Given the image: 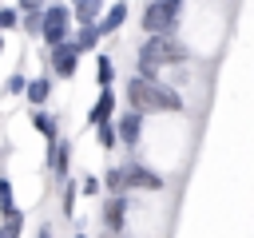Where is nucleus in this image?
Segmentation results:
<instances>
[{
    "label": "nucleus",
    "instance_id": "nucleus-21",
    "mask_svg": "<svg viewBox=\"0 0 254 238\" xmlns=\"http://www.w3.org/2000/svg\"><path fill=\"white\" fill-rule=\"evenodd\" d=\"M20 20V8H0V28H16Z\"/></svg>",
    "mask_w": 254,
    "mask_h": 238
},
{
    "label": "nucleus",
    "instance_id": "nucleus-2",
    "mask_svg": "<svg viewBox=\"0 0 254 238\" xmlns=\"http://www.w3.org/2000/svg\"><path fill=\"white\" fill-rule=\"evenodd\" d=\"M187 44H179L175 36H147V44L139 48L135 63H139V75H155L159 67H175V63H187Z\"/></svg>",
    "mask_w": 254,
    "mask_h": 238
},
{
    "label": "nucleus",
    "instance_id": "nucleus-6",
    "mask_svg": "<svg viewBox=\"0 0 254 238\" xmlns=\"http://www.w3.org/2000/svg\"><path fill=\"white\" fill-rule=\"evenodd\" d=\"M75 60H79V52L71 48V40L48 52V63H52V71H56V75H75Z\"/></svg>",
    "mask_w": 254,
    "mask_h": 238
},
{
    "label": "nucleus",
    "instance_id": "nucleus-5",
    "mask_svg": "<svg viewBox=\"0 0 254 238\" xmlns=\"http://www.w3.org/2000/svg\"><path fill=\"white\" fill-rule=\"evenodd\" d=\"M123 222H127V198H123V194H111V198L103 202V226H107V234L119 238V234H123Z\"/></svg>",
    "mask_w": 254,
    "mask_h": 238
},
{
    "label": "nucleus",
    "instance_id": "nucleus-11",
    "mask_svg": "<svg viewBox=\"0 0 254 238\" xmlns=\"http://www.w3.org/2000/svg\"><path fill=\"white\" fill-rule=\"evenodd\" d=\"M24 95H28V103H32V107H44V103H48V95H52V79H48V75L32 79Z\"/></svg>",
    "mask_w": 254,
    "mask_h": 238
},
{
    "label": "nucleus",
    "instance_id": "nucleus-9",
    "mask_svg": "<svg viewBox=\"0 0 254 238\" xmlns=\"http://www.w3.org/2000/svg\"><path fill=\"white\" fill-rule=\"evenodd\" d=\"M123 20H127V4H123V0H115V4H111V12H107L95 28H99V36H115V32L123 28Z\"/></svg>",
    "mask_w": 254,
    "mask_h": 238
},
{
    "label": "nucleus",
    "instance_id": "nucleus-23",
    "mask_svg": "<svg viewBox=\"0 0 254 238\" xmlns=\"http://www.w3.org/2000/svg\"><path fill=\"white\" fill-rule=\"evenodd\" d=\"M16 8H20V12H44V0H20Z\"/></svg>",
    "mask_w": 254,
    "mask_h": 238
},
{
    "label": "nucleus",
    "instance_id": "nucleus-13",
    "mask_svg": "<svg viewBox=\"0 0 254 238\" xmlns=\"http://www.w3.org/2000/svg\"><path fill=\"white\" fill-rule=\"evenodd\" d=\"M95 44H99V28H95V24H91V28H79V32L71 36V48H75L79 56H83V52H91Z\"/></svg>",
    "mask_w": 254,
    "mask_h": 238
},
{
    "label": "nucleus",
    "instance_id": "nucleus-18",
    "mask_svg": "<svg viewBox=\"0 0 254 238\" xmlns=\"http://www.w3.org/2000/svg\"><path fill=\"white\" fill-rule=\"evenodd\" d=\"M20 230H24V214L16 210L12 218H4V226H0V238H20Z\"/></svg>",
    "mask_w": 254,
    "mask_h": 238
},
{
    "label": "nucleus",
    "instance_id": "nucleus-10",
    "mask_svg": "<svg viewBox=\"0 0 254 238\" xmlns=\"http://www.w3.org/2000/svg\"><path fill=\"white\" fill-rule=\"evenodd\" d=\"M111 107H115V91H111V87H103V91H99V99H95V107H91V123H95V127L111 123Z\"/></svg>",
    "mask_w": 254,
    "mask_h": 238
},
{
    "label": "nucleus",
    "instance_id": "nucleus-15",
    "mask_svg": "<svg viewBox=\"0 0 254 238\" xmlns=\"http://www.w3.org/2000/svg\"><path fill=\"white\" fill-rule=\"evenodd\" d=\"M32 127H36V131H40L48 143H60V139H56V119H52V115H44V111H32Z\"/></svg>",
    "mask_w": 254,
    "mask_h": 238
},
{
    "label": "nucleus",
    "instance_id": "nucleus-28",
    "mask_svg": "<svg viewBox=\"0 0 254 238\" xmlns=\"http://www.w3.org/2000/svg\"><path fill=\"white\" fill-rule=\"evenodd\" d=\"M75 4H79V0H75Z\"/></svg>",
    "mask_w": 254,
    "mask_h": 238
},
{
    "label": "nucleus",
    "instance_id": "nucleus-12",
    "mask_svg": "<svg viewBox=\"0 0 254 238\" xmlns=\"http://www.w3.org/2000/svg\"><path fill=\"white\" fill-rule=\"evenodd\" d=\"M71 16L79 20V28H91V24H99V0H79V4L71 8Z\"/></svg>",
    "mask_w": 254,
    "mask_h": 238
},
{
    "label": "nucleus",
    "instance_id": "nucleus-14",
    "mask_svg": "<svg viewBox=\"0 0 254 238\" xmlns=\"http://www.w3.org/2000/svg\"><path fill=\"white\" fill-rule=\"evenodd\" d=\"M111 79H115V63H111V56H99L95 60V83H99V91L111 87Z\"/></svg>",
    "mask_w": 254,
    "mask_h": 238
},
{
    "label": "nucleus",
    "instance_id": "nucleus-4",
    "mask_svg": "<svg viewBox=\"0 0 254 238\" xmlns=\"http://www.w3.org/2000/svg\"><path fill=\"white\" fill-rule=\"evenodd\" d=\"M71 8L67 4H48L44 8V24H40V36H44V44H48V52L52 48H60V44H67V28H71Z\"/></svg>",
    "mask_w": 254,
    "mask_h": 238
},
{
    "label": "nucleus",
    "instance_id": "nucleus-8",
    "mask_svg": "<svg viewBox=\"0 0 254 238\" xmlns=\"http://www.w3.org/2000/svg\"><path fill=\"white\" fill-rule=\"evenodd\" d=\"M119 143H127V147H135L139 143V135H143V115L139 111H127V115H119Z\"/></svg>",
    "mask_w": 254,
    "mask_h": 238
},
{
    "label": "nucleus",
    "instance_id": "nucleus-16",
    "mask_svg": "<svg viewBox=\"0 0 254 238\" xmlns=\"http://www.w3.org/2000/svg\"><path fill=\"white\" fill-rule=\"evenodd\" d=\"M103 186H107V194H123V190H127V171H123V167L107 171V175H103Z\"/></svg>",
    "mask_w": 254,
    "mask_h": 238
},
{
    "label": "nucleus",
    "instance_id": "nucleus-3",
    "mask_svg": "<svg viewBox=\"0 0 254 238\" xmlns=\"http://www.w3.org/2000/svg\"><path fill=\"white\" fill-rule=\"evenodd\" d=\"M179 12H183V0H155V4H147V12H143V32H147V36H175Z\"/></svg>",
    "mask_w": 254,
    "mask_h": 238
},
{
    "label": "nucleus",
    "instance_id": "nucleus-17",
    "mask_svg": "<svg viewBox=\"0 0 254 238\" xmlns=\"http://www.w3.org/2000/svg\"><path fill=\"white\" fill-rule=\"evenodd\" d=\"M0 214H4V218L16 214V206H12V182H8V178H0Z\"/></svg>",
    "mask_w": 254,
    "mask_h": 238
},
{
    "label": "nucleus",
    "instance_id": "nucleus-19",
    "mask_svg": "<svg viewBox=\"0 0 254 238\" xmlns=\"http://www.w3.org/2000/svg\"><path fill=\"white\" fill-rule=\"evenodd\" d=\"M115 143H119V127H115V123H103V127H99V147L111 151Z\"/></svg>",
    "mask_w": 254,
    "mask_h": 238
},
{
    "label": "nucleus",
    "instance_id": "nucleus-24",
    "mask_svg": "<svg viewBox=\"0 0 254 238\" xmlns=\"http://www.w3.org/2000/svg\"><path fill=\"white\" fill-rule=\"evenodd\" d=\"M40 238H52V230H48V222H44V226H40Z\"/></svg>",
    "mask_w": 254,
    "mask_h": 238
},
{
    "label": "nucleus",
    "instance_id": "nucleus-20",
    "mask_svg": "<svg viewBox=\"0 0 254 238\" xmlns=\"http://www.w3.org/2000/svg\"><path fill=\"white\" fill-rule=\"evenodd\" d=\"M75 190H79L75 182H67V186H64V214H71V210H75Z\"/></svg>",
    "mask_w": 254,
    "mask_h": 238
},
{
    "label": "nucleus",
    "instance_id": "nucleus-22",
    "mask_svg": "<svg viewBox=\"0 0 254 238\" xmlns=\"http://www.w3.org/2000/svg\"><path fill=\"white\" fill-rule=\"evenodd\" d=\"M8 91H12V95H24V91H28V79H24V75H12V79H8Z\"/></svg>",
    "mask_w": 254,
    "mask_h": 238
},
{
    "label": "nucleus",
    "instance_id": "nucleus-7",
    "mask_svg": "<svg viewBox=\"0 0 254 238\" xmlns=\"http://www.w3.org/2000/svg\"><path fill=\"white\" fill-rule=\"evenodd\" d=\"M127 171V190L135 186V190H163V178L155 175V171H147V167H139V163H131V167H123Z\"/></svg>",
    "mask_w": 254,
    "mask_h": 238
},
{
    "label": "nucleus",
    "instance_id": "nucleus-25",
    "mask_svg": "<svg viewBox=\"0 0 254 238\" xmlns=\"http://www.w3.org/2000/svg\"><path fill=\"white\" fill-rule=\"evenodd\" d=\"M0 52H4V36H0Z\"/></svg>",
    "mask_w": 254,
    "mask_h": 238
},
{
    "label": "nucleus",
    "instance_id": "nucleus-27",
    "mask_svg": "<svg viewBox=\"0 0 254 238\" xmlns=\"http://www.w3.org/2000/svg\"><path fill=\"white\" fill-rule=\"evenodd\" d=\"M107 238H111V234H107ZM119 238H123V234H119Z\"/></svg>",
    "mask_w": 254,
    "mask_h": 238
},
{
    "label": "nucleus",
    "instance_id": "nucleus-1",
    "mask_svg": "<svg viewBox=\"0 0 254 238\" xmlns=\"http://www.w3.org/2000/svg\"><path fill=\"white\" fill-rule=\"evenodd\" d=\"M127 99L131 111L139 115H163V111H183V95L167 83H159L155 75H131L127 83Z\"/></svg>",
    "mask_w": 254,
    "mask_h": 238
},
{
    "label": "nucleus",
    "instance_id": "nucleus-26",
    "mask_svg": "<svg viewBox=\"0 0 254 238\" xmlns=\"http://www.w3.org/2000/svg\"><path fill=\"white\" fill-rule=\"evenodd\" d=\"M75 238H87V234H75Z\"/></svg>",
    "mask_w": 254,
    "mask_h": 238
}]
</instances>
